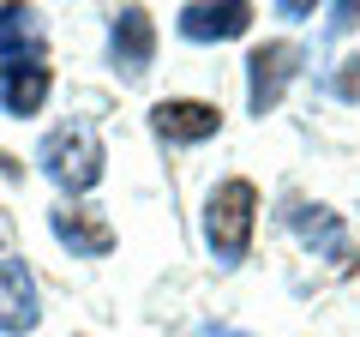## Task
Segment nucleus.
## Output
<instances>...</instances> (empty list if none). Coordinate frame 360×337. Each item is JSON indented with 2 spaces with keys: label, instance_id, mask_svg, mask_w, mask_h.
<instances>
[{
  "label": "nucleus",
  "instance_id": "f257e3e1",
  "mask_svg": "<svg viewBox=\"0 0 360 337\" xmlns=\"http://www.w3.org/2000/svg\"><path fill=\"white\" fill-rule=\"evenodd\" d=\"M252 223H258V187L252 181H217L205 199V247L210 259L222 265V271H234V265L246 259V247H252Z\"/></svg>",
  "mask_w": 360,
  "mask_h": 337
},
{
  "label": "nucleus",
  "instance_id": "f03ea898",
  "mask_svg": "<svg viewBox=\"0 0 360 337\" xmlns=\"http://www.w3.org/2000/svg\"><path fill=\"white\" fill-rule=\"evenodd\" d=\"M37 163H42V175H49L60 193H90V187L103 181V139H96L84 121L54 127L49 139H42Z\"/></svg>",
  "mask_w": 360,
  "mask_h": 337
},
{
  "label": "nucleus",
  "instance_id": "7ed1b4c3",
  "mask_svg": "<svg viewBox=\"0 0 360 337\" xmlns=\"http://www.w3.org/2000/svg\"><path fill=\"white\" fill-rule=\"evenodd\" d=\"M295 73H300L295 42H264V49H252V61H246V109L264 121L270 109L283 103V91L295 85Z\"/></svg>",
  "mask_w": 360,
  "mask_h": 337
},
{
  "label": "nucleus",
  "instance_id": "20e7f679",
  "mask_svg": "<svg viewBox=\"0 0 360 337\" xmlns=\"http://www.w3.org/2000/svg\"><path fill=\"white\" fill-rule=\"evenodd\" d=\"M108 61H115L120 78H144L156 61V25L144 6H127V13H115V25H108Z\"/></svg>",
  "mask_w": 360,
  "mask_h": 337
},
{
  "label": "nucleus",
  "instance_id": "39448f33",
  "mask_svg": "<svg viewBox=\"0 0 360 337\" xmlns=\"http://www.w3.org/2000/svg\"><path fill=\"white\" fill-rule=\"evenodd\" d=\"M42 319V301H37V277L18 253H0V331L6 337H25L37 331Z\"/></svg>",
  "mask_w": 360,
  "mask_h": 337
},
{
  "label": "nucleus",
  "instance_id": "423d86ee",
  "mask_svg": "<svg viewBox=\"0 0 360 337\" xmlns=\"http://www.w3.org/2000/svg\"><path fill=\"white\" fill-rule=\"evenodd\" d=\"M288 223H295V235L319 253V259H330V265H354V241H348V229H342V217H336L330 205H295L288 211Z\"/></svg>",
  "mask_w": 360,
  "mask_h": 337
},
{
  "label": "nucleus",
  "instance_id": "0eeeda50",
  "mask_svg": "<svg viewBox=\"0 0 360 337\" xmlns=\"http://www.w3.org/2000/svg\"><path fill=\"white\" fill-rule=\"evenodd\" d=\"M42 103H49V66L37 54H18L0 66V109L6 115H37Z\"/></svg>",
  "mask_w": 360,
  "mask_h": 337
},
{
  "label": "nucleus",
  "instance_id": "6e6552de",
  "mask_svg": "<svg viewBox=\"0 0 360 337\" xmlns=\"http://www.w3.org/2000/svg\"><path fill=\"white\" fill-rule=\"evenodd\" d=\"M150 127H156V139H168V145H205L210 133L222 127V115H217V103H156Z\"/></svg>",
  "mask_w": 360,
  "mask_h": 337
},
{
  "label": "nucleus",
  "instance_id": "1a4fd4ad",
  "mask_svg": "<svg viewBox=\"0 0 360 337\" xmlns=\"http://www.w3.org/2000/svg\"><path fill=\"white\" fill-rule=\"evenodd\" d=\"M174 25H180L186 42H229V37H246L252 6H240V0H222V6H180Z\"/></svg>",
  "mask_w": 360,
  "mask_h": 337
},
{
  "label": "nucleus",
  "instance_id": "9d476101",
  "mask_svg": "<svg viewBox=\"0 0 360 337\" xmlns=\"http://www.w3.org/2000/svg\"><path fill=\"white\" fill-rule=\"evenodd\" d=\"M49 223H54V241L72 247L78 259H103L108 247H115V235H108V223L96 217V211H72V205H60Z\"/></svg>",
  "mask_w": 360,
  "mask_h": 337
},
{
  "label": "nucleus",
  "instance_id": "9b49d317",
  "mask_svg": "<svg viewBox=\"0 0 360 337\" xmlns=\"http://www.w3.org/2000/svg\"><path fill=\"white\" fill-rule=\"evenodd\" d=\"M30 30H37V13H25V6H0V61H18L30 42Z\"/></svg>",
  "mask_w": 360,
  "mask_h": 337
},
{
  "label": "nucleus",
  "instance_id": "f8f14e48",
  "mask_svg": "<svg viewBox=\"0 0 360 337\" xmlns=\"http://www.w3.org/2000/svg\"><path fill=\"white\" fill-rule=\"evenodd\" d=\"M360 25V6H336V18H330V30H354Z\"/></svg>",
  "mask_w": 360,
  "mask_h": 337
},
{
  "label": "nucleus",
  "instance_id": "ddd939ff",
  "mask_svg": "<svg viewBox=\"0 0 360 337\" xmlns=\"http://www.w3.org/2000/svg\"><path fill=\"white\" fill-rule=\"evenodd\" d=\"M198 337H246V331H198Z\"/></svg>",
  "mask_w": 360,
  "mask_h": 337
}]
</instances>
